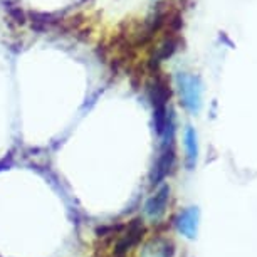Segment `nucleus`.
Segmentation results:
<instances>
[{
    "instance_id": "7",
    "label": "nucleus",
    "mask_w": 257,
    "mask_h": 257,
    "mask_svg": "<svg viewBox=\"0 0 257 257\" xmlns=\"http://www.w3.org/2000/svg\"><path fill=\"white\" fill-rule=\"evenodd\" d=\"M175 244L165 237H155L145 245L142 257H173Z\"/></svg>"
},
{
    "instance_id": "3",
    "label": "nucleus",
    "mask_w": 257,
    "mask_h": 257,
    "mask_svg": "<svg viewBox=\"0 0 257 257\" xmlns=\"http://www.w3.org/2000/svg\"><path fill=\"white\" fill-rule=\"evenodd\" d=\"M173 165H175V148H173V137H168L165 140L162 153L158 155L157 162H155L152 173H150V180L152 185H158L165 178L170 175Z\"/></svg>"
},
{
    "instance_id": "8",
    "label": "nucleus",
    "mask_w": 257,
    "mask_h": 257,
    "mask_svg": "<svg viewBox=\"0 0 257 257\" xmlns=\"http://www.w3.org/2000/svg\"><path fill=\"white\" fill-rule=\"evenodd\" d=\"M178 44H180V41H178L175 36H170L165 39L163 42H160L158 47H155L153 56H152V59H150L152 67H157L160 62H163L165 59H168V57H172L175 54V51L178 49Z\"/></svg>"
},
{
    "instance_id": "6",
    "label": "nucleus",
    "mask_w": 257,
    "mask_h": 257,
    "mask_svg": "<svg viewBox=\"0 0 257 257\" xmlns=\"http://www.w3.org/2000/svg\"><path fill=\"white\" fill-rule=\"evenodd\" d=\"M198 217H200V212H198L197 207L185 208L175 219V225L178 232L182 235H185L187 239H195L198 229Z\"/></svg>"
},
{
    "instance_id": "9",
    "label": "nucleus",
    "mask_w": 257,
    "mask_h": 257,
    "mask_svg": "<svg viewBox=\"0 0 257 257\" xmlns=\"http://www.w3.org/2000/svg\"><path fill=\"white\" fill-rule=\"evenodd\" d=\"M183 145H185V153H187V167L188 170H193L198 158V143H197L195 130L190 128V126L185 130V135H183Z\"/></svg>"
},
{
    "instance_id": "4",
    "label": "nucleus",
    "mask_w": 257,
    "mask_h": 257,
    "mask_svg": "<svg viewBox=\"0 0 257 257\" xmlns=\"http://www.w3.org/2000/svg\"><path fill=\"white\" fill-rule=\"evenodd\" d=\"M148 94L150 101L153 104V111H163L168 109V99H170V86L165 77L157 74L153 77V81L148 86Z\"/></svg>"
},
{
    "instance_id": "10",
    "label": "nucleus",
    "mask_w": 257,
    "mask_h": 257,
    "mask_svg": "<svg viewBox=\"0 0 257 257\" xmlns=\"http://www.w3.org/2000/svg\"><path fill=\"white\" fill-rule=\"evenodd\" d=\"M91 257H108V255L103 254V252H98V254H94V255H91Z\"/></svg>"
},
{
    "instance_id": "2",
    "label": "nucleus",
    "mask_w": 257,
    "mask_h": 257,
    "mask_svg": "<svg viewBox=\"0 0 257 257\" xmlns=\"http://www.w3.org/2000/svg\"><path fill=\"white\" fill-rule=\"evenodd\" d=\"M124 230L119 232V237L116 240L114 245V257H126L128 252L137 247L138 244H142L145 234H147V227L142 217H137L130 222L128 225L123 227Z\"/></svg>"
},
{
    "instance_id": "5",
    "label": "nucleus",
    "mask_w": 257,
    "mask_h": 257,
    "mask_svg": "<svg viewBox=\"0 0 257 257\" xmlns=\"http://www.w3.org/2000/svg\"><path fill=\"white\" fill-rule=\"evenodd\" d=\"M168 200H170V187L168 185L160 187L158 192L145 205V213L152 220H160L165 215V212H167Z\"/></svg>"
},
{
    "instance_id": "1",
    "label": "nucleus",
    "mask_w": 257,
    "mask_h": 257,
    "mask_svg": "<svg viewBox=\"0 0 257 257\" xmlns=\"http://www.w3.org/2000/svg\"><path fill=\"white\" fill-rule=\"evenodd\" d=\"M177 88L180 93L182 104L190 111L192 114H197L202 109L203 103V86L200 77L188 72H178L177 74Z\"/></svg>"
}]
</instances>
